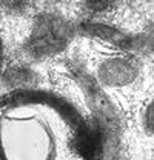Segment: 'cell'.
I'll use <instances>...</instances> for the list:
<instances>
[{
  "instance_id": "1",
  "label": "cell",
  "mask_w": 154,
  "mask_h": 160,
  "mask_svg": "<svg viewBox=\"0 0 154 160\" xmlns=\"http://www.w3.org/2000/svg\"><path fill=\"white\" fill-rule=\"evenodd\" d=\"M88 123L51 92L19 91L0 99V160H93Z\"/></svg>"
}]
</instances>
